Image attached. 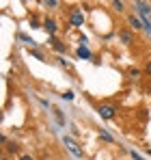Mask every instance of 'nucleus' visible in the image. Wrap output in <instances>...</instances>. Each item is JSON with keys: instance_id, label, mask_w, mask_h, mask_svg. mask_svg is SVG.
Returning a JSON list of instances; mask_svg holds the SVG:
<instances>
[{"instance_id": "obj_26", "label": "nucleus", "mask_w": 151, "mask_h": 160, "mask_svg": "<svg viewBox=\"0 0 151 160\" xmlns=\"http://www.w3.org/2000/svg\"><path fill=\"white\" fill-rule=\"evenodd\" d=\"M20 160H35V158H32L30 154H22V156H20Z\"/></svg>"}, {"instance_id": "obj_28", "label": "nucleus", "mask_w": 151, "mask_h": 160, "mask_svg": "<svg viewBox=\"0 0 151 160\" xmlns=\"http://www.w3.org/2000/svg\"><path fill=\"white\" fill-rule=\"evenodd\" d=\"M2 160H9V156H4V154H2Z\"/></svg>"}, {"instance_id": "obj_29", "label": "nucleus", "mask_w": 151, "mask_h": 160, "mask_svg": "<svg viewBox=\"0 0 151 160\" xmlns=\"http://www.w3.org/2000/svg\"><path fill=\"white\" fill-rule=\"evenodd\" d=\"M147 156H149V158H151V149H147Z\"/></svg>"}, {"instance_id": "obj_19", "label": "nucleus", "mask_w": 151, "mask_h": 160, "mask_svg": "<svg viewBox=\"0 0 151 160\" xmlns=\"http://www.w3.org/2000/svg\"><path fill=\"white\" fill-rule=\"evenodd\" d=\"M61 98H63V100H67V102H71V100H74V98H76V93H74V91H71V89H67V91H65V93H63Z\"/></svg>"}, {"instance_id": "obj_17", "label": "nucleus", "mask_w": 151, "mask_h": 160, "mask_svg": "<svg viewBox=\"0 0 151 160\" xmlns=\"http://www.w3.org/2000/svg\"><path fill=\"white\" fill-rule=\"evenodd\" d=\"M28 24H30V28H32V30H37V28H43V22H39V20H37L35 15H30Z\"/></svg>"}, {"instance_id": "obj_9", "label": "nucleus", "mask_w": 151, "mask_h": 160, "mask_svg": "<svg viewBox=\"0 0 151 160\" xmlns=\"http://www.w3.org/2000/svg\"><path fill=\"white\" fill-rule=\"evenodd\" d=\"M76 56H78L80 61H93V52H91L86 46H78V48H76Z\"/></svg>"}, {"instance_id": "obj_21", "label": "nucleus", "mask_w": 151, "mask_h": 160, "mask_svg": "<svg viewBox=\"0 0 151 160\" xmlns=\"http://www.w3.org/2000/svg\"><path fill=\"white\" fill-rule=\"evenodd\" d=\"M56 61H58V65H61V67H67V69L71 67V65H69V61H67L65 56H56Z\"/></svg>"}, {"instance_id": "obj_3", "label": "nucleus", "mask_w": 151, "mask_h": 160, "mask_svg": "<svg viewBox=\"0 0 151 160\" xmlns=\"http://www.w3.org/2000/svg\"><path fill=\"white\" fill-rule=\"evenodd\" d=\"M63 143H65V147H67V152H69V154H71L74 158L82 160L84 156H86V154H84V149H82V147H80L78 143H76V141L71 138V136H67V134H65V136H63Z\"/></svg>"}, {"instance_id": "obj_20", "label": "nucleus", "mask_w": 151, "mask_h": 160, "mask_svg": "<svg viewBox=\"0 0 151 160\" xmlns=\"http://www.w3.org/2000/svg\"><path fill=\"white\" fill-rule=\"evenodd\" d=\"M127 154L132 156V160H145V156H140V154H138L136 149H127Z\"/></svg>"}, {"instance_id": "obj_10", "label": "nucleus", "mask_w": 151, "mask_h": 160, "mask_svg": "<svg viewBox=\"0 0 151 160\" xmlns=\"http://www.w3.org/2000/svg\"><path fill=\"white\" fill-rule=\"evenodd\" d=\"M17 39H20V41H24L28 48H37V46H39V43H37V41H35L32 37H28L26 32H17Z\"/></svg>"}, {"instance_id": "obj_7", "label": "nucleus", "mask_w": 151, "mask_h": 160, "mask_svg": "<svg viewBox=\"0 0 151 160\" xmlns=\"http://www.w3.org/2000/svg\"><path fill=\"white\" fill-rule=\"evenodd\" d=\"M48 41H50V48L54 52L58 54V56H63V54H67V43H63V41H58L56 37H48Z\"/></svg>"}, {"instance_id": "obj_27", "label": "nucleus", "mask_w": 151, "mask_h": 160, "mask_svg": "<svg viewBox=\"0 0 151 160\" xmlns=\"http://www.w3.org/2000/svg\"><path fill=\"white\" fill-rule=\"evenodd\" d=\"M145 91H147V95H151V82L147 84V89H145Z\"/></svg>"}, {"instance_id": "obj_14", "label": "nucleus", "mask_w": 151, "mask_h": 160, "mask_svg": "<svg viewBox=\"0 0 151 160\" xmlns=\"http://www.w3.org/2000/svg\"><path fill=\"white\" fill-rule=\"evenodd\" d=\"M97 134H100V138L104 141V143H114V136L108 132V130H104V128H101V130H100Z\"/></svg>"}, {"instance_id": "obj_12", "label": "nucleus", "mask_w": 151, "mask_h": 160, "mask_svg": "<svg viewBox=\"0 0 151 160\" xmlns=\"http://www.w3.org/2000/svg\"><path fill=\"white\" fill-rule=\"evenodd\" d=\"M54 119H56V123H58L61 128H65V126H67V119H65V115H63V110H58V108L54 110Z\"/></svg>"}, {"instance_id": "obj_4", "label": "nucleus", "mask_w": 151, "mask_h": 160, "mask_svg": "<svg viewBox=\"0 0 151 160\" xmlns=\"http://www.w3.org/2000/svg\"><path fill=\"white\" fill-rule=\"evenodd\" d=\"M97 115H100L104 121L114 119V115H117V104H100V106H97Z\"/></svg>"}, {"instance_id": "obj_18", "label": "nucleus", "mask_w": 151, "mask_h": 160, "mask_svg": "<svg viewBox=\"0 0 151 160\" xmlns=\"http://www.w3.org/2000/svg\"><path fill=\"white\" fill-rule=\"evenodd\" d=\"M41 4H43V7H48V9H56V7H61V2H58V0H43Z\"/></svg>"}, {"instance_id": "obj_13", "label": "nucleus", "mask_w": 151, "mask_h": 160, "mask_svg": "<svg viewBox=\"0 0 151 160\" xmlns=\"http://www.w3.org/2000/svg\"><path fill=\"white\" fill-rule=\"evenodd\" d=\"M140 74H143V72H140L138 67H134V65L127 67V78H129V80H138V78H140Z\"/></svg>"}, {"instance_id": "obj_8", "label": "nucleus", "mask_w": 151, "mask_h": 160, "mask_svg": "<svg viewBox=\"0 0 151 160\" xmlns=\"http://www.w3.org/2000/svg\"><path fill=\"white\" fill-rule=\"evenodd\" d=\"M127 24H129V30H145V24H143V20H140L136 13L127 15Z\"/></svg>"}, {"instance_id": "obj_5", "label": "nucleus", "mask_w": 151, "mask_h": 160, "mask_svg": "<svg viewBox=\"0 0 151 160\" xmlns=\"http://www.w3.org/2000/svg\"><path fill=\"white\" fill-rule=\"evenodd\" d=\"M41 22H43V30L48 32V37H56V32H58V22H56L54 18H43Z\"/></svg>"}, {"instance_id": "obj_25", "label": "nucleus", "mask_w": 151, "mask_h": 160, "mask_svg": "<svg viewBox=\"0 0 151 160\" xmlns=\"http://www.w3.org/2000/svg\"><path fill=\"white\" fill-rule=\"evenodd\" d=\"M39 104H41L43 108H48V110H50V102H48V100H41V98H39Z\"/></svg>"}, {"instance_id": "obj_6", "label": "nucleus", "mask_w": 151, "mask_h": 160, "mask_svg": "<svg viewBox=\"0 0 151 160\" xmlns=\"http://www.w3.org/2000/svg\"><path fill=\"white\" fill-rule=\"evenodd\" d=\"M117 37H119V41H121L123 46H132V43L136 41V37H134V30H129V28H121Z\"/></svg>"}, {"instance_id": "obj_23", "label": "nucleus", "mask_w": 151, "mask_h": 160, "mask_svg": "<svg viewBox=\"0 0 151 160\" xmlns=\"http://www.w3.org/2000/svg\"><path fill=\"white\" fill-rule=\"evenodd\" d=\"M78 41H80V46H86V43H89V39H86V35H80V39H78Z\"/></svg>"}, {"instance_id": "obj_2", "label": "nucleus", "mask_w": 151, "mask_h": 160, "mask_svg": "<svg viewBox=\"0 0 151 160\" xmlns=\"http://www.w3.org/2000/svg\"><path fill=\"white\" fill-rule=\"evenodd\" d=\"M67 24H69L71 28L84 26V11H82V9H78V7L69 9V13H67Z\"/></svg>"}, {"instance_id": "obj_16", "label": "nucleus", "mask_w": 151, "mask_h": 160, "mask_svg": "<svg viewBox=\"0 0 151 160\" xmlns=\"http://www.w3.org/2000/svg\"><path fill=\"white\" fill-rule=\"evenodd\" d=\"M110 7H112L114 11H119V13H121V11H125V2H123V0H112V2H110Z\"/></svg>"}, {"instance_id": "obj_24", "label": "nucleus", "mask_w": 151, "mask_h": 160, "mask_svg": "<svg viewBox=\"0 0 151 160\" xmlns=\"http://www.w3.org/2000/svg\"><path fill=\"white\" fill-rule=\"evenodd\" d=\"M7 143H9V138H7V134H0V145H2V147H4V145H7Z\"/></svg>"}, {"instance_id": "obj_11", "label": "nucleus", "mask_w": 151, "mask_h": 160, "mask_svg": "<svg viewBox=\"0 0 151 160\" xmlns=\"http://www.w3.org/2000/svg\"><path fill=\"white\" fill-rule=\"evenodd\" d=\"M20 152V143H15V141H11V143H7L4 145V156H11V154H17Z\"/></svg>"}, {"instance_id": "obj_15", "label": "nucleus", "mask_w": 151, "mask_h": 160, "mask_svg": "<svg viewBox=\"0 0 151 160\" xmlns=\"http://www.w3.org/2000/svg\"><path fill=\"white\" fill-rule=\"evenodd\" d=\"M28 52H30V56H35L37 61H41V63H46V54L41 52V50H37V48H30Z\"/></svg>"}, {"instance_id": "obj_1", "label": "nucleus", "mask_w": 151, "mask_h": 160, "mask_svg": "<svg viewBox=\"0 0 151 160\" xmlns=\"http://www.w3.org/2000/svg\"><path fill=\"white\" fill-rule=\"evenodd\" d=\"M132 7L136 9L138 18L143 20L145 30L151 35V2H145V0H134V2H132Z\"/></svg>"}, {"instance_id": "obj_22", "label": "nucleus", "mask_w": 151, "mask_h": 160, "mask_svg": "<svg viewBox=\"0 0 151 160\" xmlns=\"http://www.w3.org/2000/svg\"><path fill=\"white\" fill-rule=\"evenodd\" d=\"M143 72H145V76H147V78H151V58L145 63V69H143Z\"/></svg>"}]
</instances>
